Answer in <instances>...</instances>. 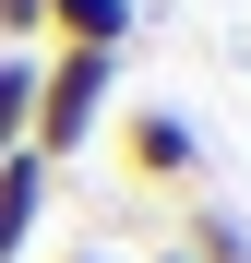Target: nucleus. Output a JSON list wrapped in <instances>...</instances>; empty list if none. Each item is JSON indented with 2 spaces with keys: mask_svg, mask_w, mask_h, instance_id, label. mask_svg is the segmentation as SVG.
Masks as SVG:
<instances>
[{
  "mask_svg": "<svg viewBox=\"0 0 251 263\" xmlns=\"http://www.w3.org/2000/svg\"><path fill=\"white\" fill-rule=\"evenodd\" d=\"M156 263H191V251H180V239H167V251H156Z\"/></svg>",
  "mask_w": 251,
  "mask_h": 263,
  "instance_id": "423d86ee",
  "label": "nucleus"
},
{
  "mask_svg": "<svg viewBox=\"0 0 251 263\" xmlns=\"http://www.w3.org/2000/svg\"><path fill=\"white\" fill-rule=\"evenodd\" d=\"M180 251H191V263H251V228H239L216 192H191V203H180Z\"/></svg>",
  "mask_w": 251,
  "mask_h": 263,
  "instance_id": "39448f33",
  "label": "nucleus"
},
{
  "mask_svg": "<svg viewBox=\"0 0 251 263\" xmlns=\"http://www.w3.org/2000/svg\"><path fill=\"white\" fill-rule=\"evenodd\" d=\"M132 24H144V0H36V48H96V60H120Z\"/></svg>",
  "mask_w": 251,
  "mask_h": 263,
  "instance_id": "7ed1b4c3",
  "label": "nucleus"
},
{
  "mask_svg": "<svg viewBox=\"0 0 251 263\" xmlns=\"http://www.w3.org/2000/svg\"><path fill=\"white\" fill-rule=\"evenodd\" d=\"M48 180H60L48 156H0V263L36 251V228H48Z\"/></svg>",
  "mask_w": 251,
  "mask_h": 263,
  "instance_id": "20e7f679",
  "label": "nucleus"
},
{
  "mask_svg": "<svg viewBox=\"0 0 251 263\" xmlns=\"http://www.w3.org/2000/svg\"><path fill=\"white\" fill-rule=\"evenodd\" d=\"M72 263H108V251H72Z\"/></svg>",
  "mask_w": 251,
  "mask_h": 263,
  "instance_id": "0eeeda50",
  "label": "nucleus"
},
{
  "mask_svg": "<svg viewBox=\"0 0 251 263\" xmlns=\"http://www.w3.org/2000/svg\"><path fill=\"white\" fill-rule=\"evenodd\" d=\"M120 167H132V192H180L191 203L203 192V132L167 108V96L156 108H120Z\"/></svg>",
  "mask_w": 251,
  "mask_h": 263,
  "instance_id": "f03ea898",
  "label": "nucleus"
},
{
  "mask_svg": "<svg viewBox=\"0 0 251 263\" xmlns=\"http://www.w3.org/2000/svg\"><path fill=\"white\" fill-rule=\"evenodd\" d=\"M108 96H120V60H96V48H48L36 60V132H24V156H72L84 132L108 120Z\"/></svg>",
  "mask_w": 251,
  "mask_h": 263,
  "instance_id": "f257e3e1",
  "label": "nucleus"
}]
</instances>
